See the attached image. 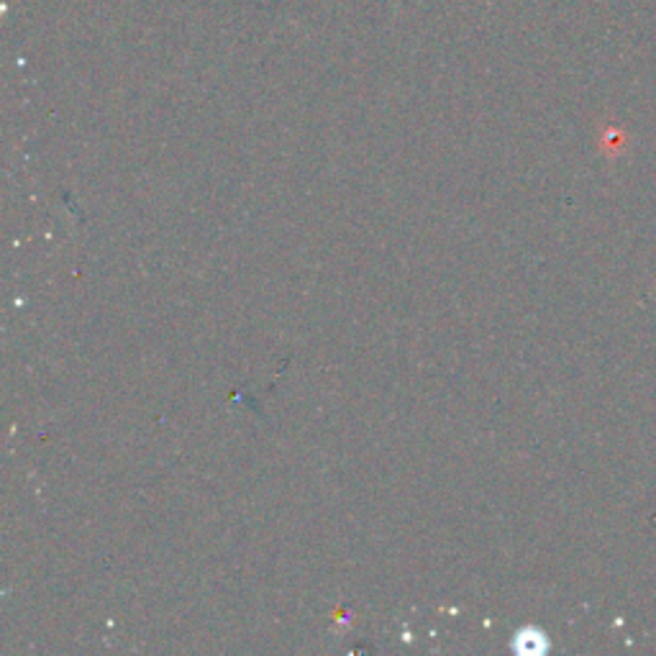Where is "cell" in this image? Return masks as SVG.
<instances>
[{"instance_id":"1","label":"cell","mask_w":656,"mask_h":656,"mask_svg":"<svg viewBox=\"0 0 656 656\" xmlns=\"http://www.w3.org/2000/svg\"><path fill=\"white\" fill-rule=\"evenodd\" d=\"M546 636L541 634V631H533V628H528V631H521V634L515 636V649L521 651V654H541V651H546Z\"/></svg>"}]
</instances>
